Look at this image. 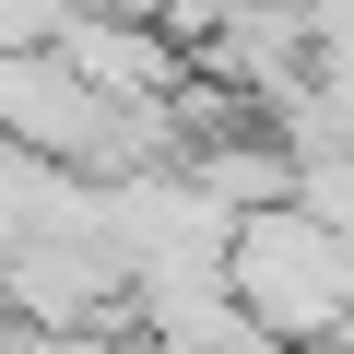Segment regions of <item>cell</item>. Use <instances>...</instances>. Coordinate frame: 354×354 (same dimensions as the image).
<instances>
[{"mask_svg": "<svg viewBox=\"0 0 354 354\" xmlns=\"http://www.w3.org/2000/svg\"><path fill=\"white\" fill-rule=\"evenodd\" d=\"M225 283H236V307H248L283 354H319V342H342V330H354V236H342L307 189H295V201L236 213Z\"/></svg>", "mask_w": 354, "mask_h": 354, "instance_id": "cell-1", "label": "cell"}, {"mask_svg": "<svg viewBox=\"0 0 354 354\" xmlns=\"http://www.w3.org/2000/svg\"><path fill=\"white\" fill-rule=\"evenodd\" d=\"M95 95H118V106H177L189 95V36L177 24H153V12H59V36H48Z\"/></svg>", "mask_w": 354, "mask_h": 354, "instance_id": "cell-2", "label": "cell"}]
</instances>
